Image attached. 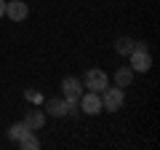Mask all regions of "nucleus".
<instances>
[{
	"instance_id": "12",
	"label": "nucleus",
	"mask_w": 160,
	"mask_h": 150,
	"mask_svg": "<svg viewBox=\"0 0 160 150\" xmlns=\"http://www.w3.org/2000/svg\"><path fill=\"white\" fill-rule=\"evenodd\" d=\"M27 131H32V129H29V126H27L24 121H19V123H13V126L8 129V137H11L13 142H16V139H19V137H24Z\"/></svg>"
},
{
	"instance_id": "5",
	"label": "nucleus",
	"mask_w": 160,
	"mask_h": 150,
	"mask_svg": "<svg viewBox=\"0 0 160 150\" xmlns=\"http://www.w3.org/2000/svg\"><path fill=\"white\" fill-rule=\"evenodd\" d=\"M27 13H29V8L24 0H11V3H6V13L3 16H8L11 22H24Z\"/></svg>"
},
{
	"instance_id": "10",
	"label": "nucleus",
	"mask_w": 160,
	"mask_h": 150,
	"mask_svg": "<svg viewBox=\"0 0 160 150\" xmlns=\"http://www.w3.org/2000/svg\"><path fill=\"white\" fill-rule=\"evenodd\" d=\"M16 142H19V147H22V150H38V147H40V139L35 137L32 131H27L24 137H19Z\"/></svg>"
},
{
	"instance_id": "11",
	"label": "nucleus",
	"mask_w": 160,
	"mask_h": 150,
	"mask_svg": "<svg viewBox=\"0 0 160 150\" xmlns=\"http://www.w3.org/2000/svg\"><path fill=\"white\" fill-rule=\"evenodd\" d=\"M133 46H136V40H131V38H118V43H115L118 54H123V56H128L133 51Z\"/></svg>"
},
{
	"instance_id": "2",
	"label": "nucleus",
	"mask_w": 160,
	"mask_h": 150,
	"mask_svg": "<svg viewBox=\"0 0 160 150\" xmlns=\"http://www.w3.org/2000/svg\"><path fill=\"white\" fill-rule=\"evenodd\" d=\"M128 56H131V70H136V72H147V70L152 67V56H149V51H147L144 43H136Z\"/></svg>"
},
{
	"instance_id": "1",
	"label": "nucleus",
	"mask_w": 160,
	"mask_h": 150,
	"mask_svg": "<svg viewBox=\"0 0 160 150\" xmlns=\"http://www.w3.org/2000/svg\"><path fill=\"white\" fill-rule=\"evenodd\" d=\"M99 97H102V110H107V113H118L123 107V102H126V91L120 86H115V88L104 86Z\"/></svg>"
},
{
	"instance_id": "7",
	"label": "nucleus",
	"mask_w": 160,
	"mask_h": 150,
	"mask_svg": "<svg viewBox=\"0 0 160 150\" xmlns=\"http://www.w3.org/2000/svg\"><path fill=\"white\" fill-rule=\"evenodd\" d=\"M24 123H27L32 131H38V129H43V123H46V113H43V110H27Z\"/></svg>"
},
{
	"instance_id": "3",
	"label": "nucleus",
	"mask_w": 160,
	"mask_h": 150,
	"mask_svg": "<svg viewBox=\"0 0 160 150\" xmlns=\"http://www.w3.org/2000/svg\"><path fill=\"white\" fill-rule=\"evenodd\" d=\"M83 83H86V88H88V91H96V94H102V88L109 83V78H107V72H104V70L93 67V70H88V72H86Z\"/></svg>"
},
{
	"instance_id": "4",
	"label": "nucleus",
	"mask_w": 160,
	"mask_h": 150,
	"mask_svg": "<svg viewBox=\"0 0 160 150\" xmlns=\"http://www.w3.org/2000/svg\"><path fill=\"white\" fill-rule=\"evenodd\" d=\"M80 110L86 113V115H96V113H102V97H99L96 91H88L80 97Z\"/></svg>"
},
{
	"instance_id": "9",
	"label": "nucleus",
	"mask_w": 160,
	"mask_h": 150,
	"mask_svg": "<svg viewBox=\"0 0 160 150\" xmlns=\"http://www.w3.org/2000/svg\"><path fill=\"white\" fill-rule=\"evenodd\" d=\"M131 81H133V70L131 67H120L118 72H115V83H118L120 88H128Z\"/></svg>"
},
{
	"instance_id": "14",
	"label": "nucleus",
	"mask_w": 160,
	"mask_h": 150,
	"mask_svg": "<svg viewBox=\"0 0 160 150\" xmlns=\"http://www.w3.org/2000/svg\"><path fill=\"white\" fill-rule=\"evenodd\" d=\"M6 13V0H0V16Z\"/></svg>"
},
{
	"instance_id": "6",
	"label": "nucleus",
	"mask_w": 160,
	"mask_h": 150,
	"mask_svg": "<svg viewBox=\"0 0 160 150\" xmlns=\"http://www.w3.org/2000/svg\"><path fill=\"white\" fill-rule=\"evenodd\" d=\"M62 94H64V99H80V78L67 75L62 81Z\"/></svg>"
},
{
	"instance_id": "13",
	"label": "nucleus",
	"mask_w": 160,
	"mask_h": 150,
	"mask_svg": "<svg viewBox=\"0 0 160 150\" xmlns=\"http://www.w3.org/2000/svg\"><path fill=\"white\" fill-rule=\"evenodd\" d=\"M24 99H27V102L40 104V102H43V94H40V91H32V88H27V91H24Z\"/></svg>"
},
{
	"instance_id": "8",
	"label": "nucleus",
	"mask_w": 160,
	"mask_h": 150,
	"mask_svg": "<svg viewBox=\"0 0 160 150\" xmlns=\"http://www.w3.org/2000/svg\"><path fill=\"white\" fill-rule=\"evenodd\" d=\"M46 110L51 113V115H56V118H64V115H67V107H64V99H56V97L46 99Z\"/></svg>"
}]
</instances>
